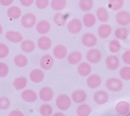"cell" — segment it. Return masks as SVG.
Segmentation results:
<instances>
[{"label":"cell","instance_id":"b9f144b4","mask_svg":"<svg viewBox=\"0 0 130 116\" xmlns=\"http://www.w3.org/2000/svg\"><path fill=\"white\" fill-rule=\"evenodd\" d=\"M8 66L3 62H0V78H5L8 74Z\"/></svg>","mask_w":130,"mask_h":116},{"label":"cell","instance_id":"74e56055","mask_svg":"<svg viewBox=\"0 0 130 116\" xmlns=\"http://www.w3.org/2000/svg\"><path fill=\"white\" fill-rule=\"evenodd\" d=\"M120 78L124 81H130V67L128 65L120 69Z\"/></svg>","mask_w":130,"mask_h":116},{"label":"cell","instance_id":"6da1fadb","mask_svg":"<svg viewBox=\"0 0 130 116\" xmlns=\"http://www.w3.org/2000/svg\"><path fill=\"white\" fill-rule=\"evenodd\" d=\"M55 104H56V107L60 111H66L71 107L72 98L69 97V95H67V94H59L56 97Z\"/></svg>","mask_w":130,"mask_h":116},{"label":"cell","instance_id":"277c9868","mask_svg":"<svg viewBox=\"0 0 130 116\" xmlns=\"http://www.w3.org/2000/svg\"><path fill=\"white\" fill-rule=\"evenodd\" d=\"M106 88L111 92H119L123 89V82L120 79L110 78L106 81Z\"/></svg>","mask_w":130,"mask_h":116},{"label":"cell","instance_id":"7c38bea8","mask_svg":"<svg viewBox=\"0 0 130 116\" xmlns=\"http://www.w3.org/2000/svg\"><path fill=\"white\" fill-rule=\"evenodd\" d=\"M29 79L31 82H34L36 84L38 83H42L45 79V73H44V70L43 69H40V68H37V69H34L31 70L30 73H29Z\"/></svg>","mask_w":130,"mask_h":116},{"label":"cell","instance_id":"8d00e7d4","mask_svg":"<svg viewBox=\"0 0 130 116\" xmlns=\"http://www.w3.org/2000/svg\"><path fill=\"white\" fill-rule=\"evenodd\" d=\"M40 113L43 116H51L53 113V108H52L51 105L45 102L40 107Z\"/></svg>","mask_w":130,"mask_h":116},{"label":"cell","instance_id":"d4e9b609","mask_svg":"<svg viewBox=\"0 0 130 116\" xmlns=\"http://www.w3.org/2000/svg\"><path fill=\"white\" fill-rule=\"evenodd\" d=\"M97 22V17L96 15L92 13H85L82 17V23L85 27H93Z\"/></svg>","mask_w":130,"mask_h":116},{"label":"cell","instance_id":"ee69618b","mask_svg":"<svg viewBox=\"0 0 130 116\" xmlns=\"http://www.w3.org/2000/svg\"><path fill=\"white\" fill-rule=\"evenodd\" d=\"M36 0H20V3L23 6H30L35 3Z\"/></svg>","mask_w":130,"mask_h":116},{"label":"cell","instance_id":"ffe728a7","mask_svg":"<svg viewBox=\"0 0 130 116\" xmlns=\"http://www.w3.org/2000/svg\"><path fill=\"white\" fill-rule=\"evenodd\" d=\"M68 19H69V15L64 14L61 12H57L55 15L53 16V21L57 26H64L68 23Z\"/></svg>","mask_w":130,"mask_h":116},{"label":"cell","instance_id":"9c48e42d","mask_svg":"<svg viewBox=\"0 0 130 116\" xmlns=\"http://www.w3.org/2000/svg\"><path fill=\"white\" fill-rule=\"evenodd\" d=\"M81 42L82 44L85 46V47H94L97 45V43H98V39H97V37L92 34V33H86L82 36L81 38Z\"/></svg>","mask_w":130,"mask_h":116},{"label":"cell","instance_id":"30bf717a","mask_svg":"<svg viewBox=\"0 0 130 116\" xmlns=\"http://www.w3.org/2000/svg\"><path fill=\"white\" fill-rule=\"evenodd\" d=\"M102 84V79L99 74H90L86 79V85L91 89H96L101 86Z\"/></svg>","mask_w":130,"mask_h":116},{"label":"cell","instance_id":"d590c367","mask_svg":"<svg viewBox=\"0 0 130 116\" xmlns=\"http://www.w3.org/2000/svg\"><path fill=\"white\" fill-rule=\"evenodd\" d=\"M124 5V0H109L108 1V7L112 10H121Z\"/></svg>","mask_w":130,"mask_h":116},{"label":"cell","instance_id":"e575fe53","mask_svg":"<svg viewBox=\"0 0 130 116\" xmlns=\"http://www.w3.org/2000/svg\"><path fill=\"white\" fill-rule=\"evenodd\" d=\"M108 48H109V50L112 52V54H118V52L120 51L121 48H122L120 40H118V39L111 40L109 42V44H108Z\"/></svg>","mask_w":130,"mask_h":116},{"label":"cell","instance_id":"7a4b0ae2","mask_svg":"<svg viewBox=\"0 0 130 116\" xmlns=\"http://www.w3.org/2000/svg\"><path fill=\"white\" fill-rule=\"evenodd\" d=\"M82 26H83V23L82 21L77 19V18H73L71 19L69 22L67 23V28H68V31L70 34H73V35H76V34H79L81 29H82Z\"/></svg>","mask_w":130,"mask_h":116},{"label":"cell","instance_id":"2e32d148","mask_svg":"<svg viewBox=\"0 0 130 116\" xmlns=\"http://www.w3.org/2000/svg\"><path fill=\"white\" fill-rule=\"evenodd\" d=\"M94 100L98 104V105H104L108 101L109 99V95H108V93L104 90H98L94 93Z\"/></svg>","mask_w":130,"mask_h":116},{"label":"cell","instance_id":"83f0119b","mask_svg":"<svg viewBox=\"0 0 130 116\" xmlns=\"http://www.w3.org/2000/svg\"><path fill=\"white\" fill-rule=\"evenodd\" d=\"M96 17L97 20L101 21L102 23H105L109 19V14H108V10L105 7H99L96 12Z\"/></svg>","mask_w":130,"mask_h":116},{"label":"cell","instance_id":"1f68e13d","mask_svg":"<svg viewBox=\"0 0 130 116\" xmlns=\"http://www.w3.org/2000/svg\"><path fill=\"white\" fill-rule=\"evenodd\" d=\"M92 112V108L88 104H80V106L76 110V114L78 116H89Z\"/></svg>","mask_w":130,"mask_h":116},{"label":"cell","instance_id":"7402d4cb","mask_svg":"<svg viewBox=\"0 0 130 116\" xmlns=\"http://www.w3.org/2000/svg\"><path fill=\"white\" fill-rule=\"evenodd\" d=\"M6 15L10 20H16V19H19L20 17H22V10H21V8L19 6L10 5L7 8Z\"/></svg>","mask_w":130,"mask_h":116},{"label":"cell","instance_id":"ab89813d","mask_svg":"<svg viewBox=\"0 0 130 116\" xmlns=\"http://www.w3.org/2000/svg\"><path fill=\"white\" fill-rule=\"evenodd\" d=\"M9 55V48L5 43H0V59H4Z\"/></svg>","mask_w":130,"mask_h":116},{"label":"cell","instance_id":"52a82bcc","mask_svg":"<svg viewBox=\"0 0 130 116\" xmlns=\"http://www.w3.org/2000/svg\"><path fill=\"white\" fill-rule=\"evenodd\" d=\"M119 116H129L130 115V104L127 101H119L115 108Z\"/></svg>","mask_w":130,"mask_h":116},{"label":"cell","instance_id":"836d02e7","mask_svg":"<svg viewBox=\"0 0 130 116\" xmlns=\"http://www.w3.org/2000/svg\"><path fill=\"white\" fill-rule=\"evenodd\" d=\"M14 63L18 67H25L28 64V59L24 55H17L14 59Z\"/></svg>","mask_w":130,"mask_h":116},{"label":"cell","instance_id":"e0dca14e","mask_svg":"<svg viewBox=\"0 0 130 116\" xmlns=\"http://www.w3.org/2000/svg\"><path fill=\"white\" fill-rule=\"evenodd\" d=\"M21 98L26 102H35L38 99V94L32 89H24L21 93Z\"/></svg>","mask_w":130,"mask_h":116},{"label":"cell","instance_id":"f546056e","mask_svg":"<svg viewBox=\"0 0 130 116\" xmlns=\"http://www.w3.org/2000/svg\"><path fill=\"white\" fill-rule=\"evenodd\" d=\"M50 5L52 9L56 10V12H61L67 6V0H51Z\"/></svg>","mask_w":130,"mask_h":116},{"label":"cell","instance_id":"cb8c5ba5","mask_svg":"<svg viewBox=\"0 0 130 116\" xmlns=\"http://www.w3.org/2000/svg\"><path fill=\"white\" fill-rule=\"evenodd\" d=\"M105 64H106V67L109 70H117L120 67V60H119L117 56H109L106 58Z\"/></svg>","mask_w":130,"mask_h":116},{"label":"cell","instance_id":"4316f807","mask_svg":"<svg viewBox=\"0 0 130 116\" xmlns=\"http://www.w3.org/2000/svg\"><path fill=\"white\" fill-rule=\"evenodd\" d=\"M21 49L25 54H30L36 49V43L32 40H24L21 43Z\"/></svg>","mask_w":130,"mask_h":116},{"label":"cell","instance_id":"d6a6232c","mask_svg":"<svg viewBox=\"0 0 130 116\" xmlns=\"http://www.w3.org/2000/svg\"><path fill=\"white\" fill-rule=\"evenodd\" d=\"M94 7V0H79V8L82 12L89 13Z\"/></svg>","mask_w":130,"mask_h":116},{"label":"cell","instance_id":"7dc6e473","mask_svg":"<svg viewBox=\"0 0 130 116\" xmlns=\"http://www.w3.org/2000/svg\"><path fill=\"white\" fill-rule=\"evenodd\" d=\"M52 116H66V115H64L62 112H60V111H59V112H55V113H53V114H52Z\"/></svg>","mask_w":130,"mask_h":116},{"label":"cell","instance_id":"8fae6325","mask_svg":"<svg viewBox=\"0 0 130 116\" xmlns=\"http://www.w3.org/2000/svg\"><path fill=\"white\" fill-rule=\"evenodd\" d=\"M53 96H54V91L50 87H43L40 90L39 97H40L41 100H43L44 102H48V101L52 100Z\"/></svg>","mask_w":130,"mask_h":116},{"label":"cell","instance_id":"5bb4252c","mask_svg":"<svg viewBox=\"0 0 130 116\" xmlns=\"http://www.w3.org/2000/svg\"><path fill=\"white\" fill-rule=\"evenodd\" d=\"M71 98L76 104H83L86 100V98H88V94H86V92L83 89H77L72 93Z\"/></svg>","mask_w":130,"mask_h":116},{"label":"cell","instance_id":"8992f818","mask_svg":"<svg viewBox=\"0 0 130 116\" xmlns=\"http://www.w3.org/2000/svg\"><path fill=\"white\" fill-rule=\"evenodd\" d=\"M86 60H88L89 63H92V64H97L99 63L102 59V54L99 49L97 48H92L90 49L88 52H86V56H85Z\"/></svg>","mask_w":130,"mask_h":116},{"label":"cell","instance_id":"44dd1931","mask_svg":"<svg viewBox=\"0 0 130 116\" xmlns=\"http://www.w3.org/2000/svg\"><path fill=\"white\" fill-rule=\"evenodd\" d=\"M52 46V41L49 37H47L46 35L41 36L38 40V47L41 50H49Z\"/></svg>","mask_w":130,"mask_h":116},{"label":"cell","instance_id":"4dcf8cb0","mask_svg":"<svg viewBox=\"0 0 130 116\" xmlns=\"http://www.w3.org/2000/svg\"><path fill=\"white\" fill-rule=\"evenodd\" d=\"M13 85H14L15 89H17V90H24L27 87V78L19 76V78L15 79Z\"/></svg>","mask_w":130,"mask_h":116},{"label":"cell","instance_id":"603a6c76","mask_svg":"<svg viewBox=\"0 0 130 116\" xmlns=\"http://www.w3.org/2000/svg\"><path fill=\"white\" fill-rule=\"evenodd\" d=\"M111 34H112V27H111V25L107 24V23L100 25L98 28V36L101 39H107Z\"/></svg>","mask_w":130,"mask_h":116},{"label":"cell","instance_id":"f6af8a7d","mask_svg":"<svg viewBox=\"0 0 130 116\" xmlns=\"http://www.w3.org/2000/svg\"><path fill=\"white\" fill-rule=\"evenodd\" d=\"M8 116H24V114H23L22 111H20V110H13V111H10Z\"/></svg>","mask_w":130,"mask_h":116},{"label":"cell","instance_id":"4fadbf2b","mask_svg":"<svg viewBox=\"0 0 130 116\" xmlns=\"http://www.w3.org/2000/svg\"><path fill=\"white\" fill-rule=\"evenodd\" d=\"M53 57L58 60H62L64 58L68 57V48L62 45V44H58L53 48Z\"/></svg>","mask_w":130,"mask_h":116},{"label":"cell","instance_id":"ac0fdd59","mask_svg":"<svg viewBox=\"0 0 130 116\" xmlns=\"http://www.w3.org/2000/svg\"><path fill=\"white\" fill-rule=\"evenodd\" d=\"M77 72L81 76H89L92 72V66L89 62H80L77 66Z\"/></svg>","mask_w":130,"mask_h":116},{"label":"cell","instance_id":"60d3db41","mask_svg":"<svg viewBox=\"0 0 130 116\" xmlns=\"http://www.w3.org/2000/svg\"><path fill=\"white\" fill-rule=\"evenodd\" d=\"M50 0H36V6L39 9H45L49 6Z\"/></svg>","mask_w":130,"mask_h":116},{"label":"cell","instance_id":"c3c4849f","mask_svg":"<svg viewBox=\"0 0 130 116\" xmlns=\"http://www.w3.org/2000/svg\"><path fill=\"white\" fill-rule=\"evenodd\" d=\"M2 31H3V27H2V25L0 24V36L2 35Z\"/></svg>","mask_w":130,"mask_h":116},{"label":"cell","instance_id":"484cf974","mask_svg":"<svg viewBox=\"0 0 130 116\" xmlns=\"http://www.w3.org/2000/svg\"><path fill=\"white\" fill-rule=\"evenodd\" d=\"M67 60L69 62V64H71V65L79 64L82 60V54L80 51H72L68 55Z\"/></svg>","mask_w":130,"mask_h":116},{"label":"cell","instance_id":"bcb514c9","mask_svg":"<svg viewBox=\"0 0 130 116\" xmlns=\"http://www.w3.org/2000/svg\"><path fill=\"white\" fill-rule=\"evenodd\" d=\"M14 1L15 0H0V4L2 6H10V4H12Z\"/></svg>","mask_w":130,"mask_h":116},{"label":"cell","instance_id":"5b68a950","mask_svg":"<svg viewBox=\"0 0 130 116\" xmlns=\"http://www.w3.org/2000/svg\"><path fill=\"white\" fill-rule=\"evenodd\" d=\"M116 22L119 25H122V26L129 25L130 24V13L128 10H124V9L119 10L116 15Z\"/></svg>","mask_w":130,"mask_h":116},{"label":"cell","instance_id":"9a60e30c","mask_svg":"<svg viewBox=\"0 0 130 116\" xmlns=\"http://www.w3.org/2000/svg\"><path fill=\"white\" fill-rule=\"evenodd\" d=\"M36 29L39 34H41L42 36H44L46 34H48L50 29H51V24L49 21L47 20H40L36 25Z\"/></svg>","mask_w":130,"mask_h":116},{"label":"cell","instance_id":"d6986e66","mask_svg":"<svg viewBox=\"0 0 130 116\" xmlns=\"http://www.w3.org/2000/svg\"><path fill=\"white\" fill-rule=\"evenodd\" d=\"M5 38L12 42V43H19V42L23 41V36L20 31L17 30H8L7 33L5 34Z\"/></svg>","mask_w":130,"mask_h":116},{"label":"cell","instance_id":"681fc988","mask_svg":"<svg viewBox=\"0 0 130 116\" xmlns=\"http://www.w3.org/2000/svg\"><path fill=\"white\" fill-rule=\"evenodd\" d=\"M129 30H130V27H129Z\"/></svg>","mask_w":130,"mask_h":116},{"label":"cell","instance_id":"f1b7e54d","mask_svg":"<svg viewBox=\"0 0 130 116\" xmlns=\"http://www.w3.org/2000/svg\"><path fill=\"white\" fill-rule=\"evenodd\" d=\"M129 29L126 28L125 26H120L115 30V36L116 39L118 40H126L129 37Z\"/></svg>","mask_w":130,"mask_h":116},{"label":"cell","instance_id":"3957f363","mask_svg":"<svg viewBox=\"0 0 130 116\" xmlns=\"http://www.w3.org/2000/svg\"><path fill=\"white\" fill-rule=\"evenodd\" d=\"M37 16L32 13H26L21 17V25L24 28H31L37 25Z\"/></svg>","mask_w":130,"mask_h":116},{"label":"cell","instance_id":"7bdbcfd3","mask_svg":"<svg viewBox=\"0 0 130 116\" xmlns=\"http://www.w3.org/2000/svg\"><path fill=\"white\" fill-rule=\"evenodd\" d=\"M122 59L126 65H130V50H126L124 52L122 56Z\"/></svg>","mask_w":130,"mask_h":116},{"label":"cell","instance_id":"f35d334b","mask_svg":"<svg viewBox=\"0 0 130 116\" xmlns=\"http://www.w3.org/2000/svg\"><path fill=\"white\" fill-rule=\"evenodd\" d=\"M10 107V100L7 96H0V109L6 110Z\"/></svg>","mask_w":130,"mask_h":116},{"label":"cell","instance_id":"ba28073f","mask_svg":"<svg viewBox=\"0 0 130 116\" xmlns=\"http://www.w3.org/2000/svg\"><path fill=\"white\" fill-rule=\"evenodd\" d=\"M53 65H54V57L49 54L44 55L40 60V66L43 70H49L53 67Z\"/></svg>","mask_w":130,"mask_h":116}]
</instances>
